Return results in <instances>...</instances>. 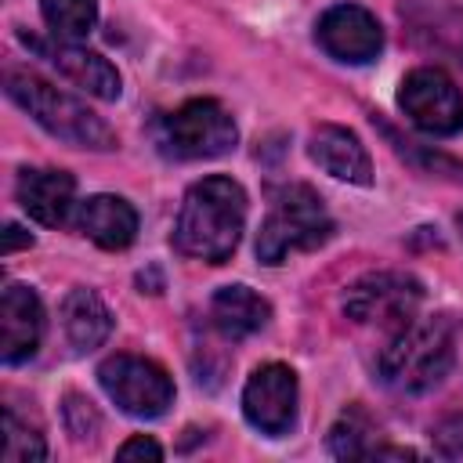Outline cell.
I'll list each match as a JSON object with an SVG mask.
<instances>
[{
	"label": "cell",
	"mask_w": 463,
	"mask_h": 463,
	"mask_svg": "<svg viewBox=\"0 0 463 463\" xmlns=\"http://www.w3.org/2000/svg\"><path fill=\"white\" fill-rule=\"evenodd\" d=\"M246 224V192L232 177H203L184 192L177 224H174V250L206 264H224Z\"/></svg>",
	"instance_id": "obj_1"
},
{
	"label": "cell",
	"mask_w": 463,
	"mask_h": 463,
	"mask_svg": "<svg viewBox=\"0 0 463 463\" xmlns=\"http://www.w3.org/2000/svg\"><path fill=\"white\" fill-rule=\"evenodd\" d=\"M456 362V336L449 318H409L391 333L380 351V380L402 394H423L438 387Z\"/></svg>",
	"instance_id": "obj_2"
},
{
	"label": "cell",
	"mask_w": 463,
	"mask_h": 463,
	"mask_svg": "<svg viewBox=\"0 0 463 463\" xmlns=\"http://www.w3.org/2000/svg\"><path fill=\"white\" fill-rule=\"evenodd\" d=\"M4 90L7 98L25 109L51 137L65 141V145H76V148H94V152H105V148H116V134L112 127L90 112L80 98L58 90L54 83L33 76V72H18V69H7L4 72Z\"/></svg>",
	"instance_id": "obj_3"
},
{
	"label": "cell",
	"mask_w": 463,
	"mask_h": 463,
	"mask_svg": "<svg viewBox=\"0 0 463 463\" xmlns=\"http://www.w3.org/2000/svg\"><path fill=\"white\" fill-rule=\"evenodd\" d=\"M333 235V217L322 195L307 184H282L271 192V210L257 235L260 264H282L297 250H318Z\"/></svg>",
	"instance_id": "obj_4"
},
{
	"label": "cell",
	"mask_w": 463,
	"mask_h": 463,
	"mask_svg": "<svg viewBox=\"0 0 463 463\" xmlns=\"http://www.w3.org/2000/svg\"><path fill=\"white\" fill-rule=\"evenodd\" d=\"M98 383L127 416L137 420H156L174 405V380L159 362L141 354H109L98 365Z\"/></svg>",
	"instance_id": "obj_5"
},
{
	"label": "cell",
	"mask_w": 463,
	"mask_h": 463,
	"mask_svg": "<svg viewBox=\"0 0 463 463\" xmlns=\"http://www.w3.org/2000/svg\"><path fill=\"white\" fill-rule=\"evenodd\" d=\"M423 300V282L409 271H369L354 279L344 293L347 318L362 326H387L391 333L402 329L409 318H416V307Z\"/></svg>",
	"instance_id": "obj_6"
},
{
	"label": "cell",
	"mask_w": 463,
	"mask_h": 463,
	"mask_svg": "<svg viewBox=\"0 0 463 463\" xmlns=\"http://www.w3.org/2000/svg\"><path fill=\"white\" fill-rule=\"evenodd\" d=\"M239 137L232 112L213 98H192L174 109L163 123V145L177 159H213L224 156Z\"/></svg>",
	"instance_id": "obj_7"
},
{
	"label": "cell",
	"mask_w": 463,
	"mask_h": 463,
	"mask_svg": "<svg viewBox=\"0 0 463 463\" xmlns=\"http://www.w3.org/2000/svg\"><path fill=\"white\" fill-rule=\"evenodd\" d=\"M398 105L412 127L434 137H452L463 130V90L449 72L434 65H420L402 80Z\"/></svg>",
	"instance_id": "obj_8"
},
{
	"label": "cell",
	"mask_w": 463,
	"mask_h": 463,
	"mask_svg": "<svg viewBox=\"0 0 463 463\" xmlns=\"http://www.w3.org/2000/svg\"><path fill=\"white\" fill-rule=\"evenodd\" d=\"M242 412L260 434H286L297 420V373L282 362H264L242 387Z\"/></svg>",
	"instance_id": "obj_9"
},
{
	"label": "cell",
	"mask_w": 463,
	"mask_h": 463,
	"mask_svg": "<svg viewBox=\"0 0 463 463\" xmlns=\"http://www.w3.org/2000/svg\"><path fill=\"white\" fill-rule=\"evenodd\" d=\"M318 47L347 65H365L383 51V25L358 4H333L315 25Z\"/></svg>",
	"instance_id": "obj_10"
},
{
	"label": "cell",
	"mask_w": 463,
	"mask_h": 463,
	"mask_svg": "<svg viewBox=\"0 0 463 463\" xmlns=\"http://www.w3.org/2000/svg\"><path fill=\"white\" fill-rule=\"evenodd\" d=\"M33 51H40L65 80H72L76 87H83L87 94L101 98V101H116L119 98V72L109 58H101L98 51H87L72 40H36V36H22Z\"/></svg>",
	"instance_id": "obj_11"
},
{
	"label": "cell",
	"mask_w": 463,
	"mask_h": 463,
	"mask_svg": "<svg viewBox=\"0 0 463 463\" xmlns=\"http://www.w3.org/2000/svg\"><path fill=\"white\" fill-rule=\"evenodd\" d=\"M43 336V304L40 297L22 286L7 282L0 297V358L7 365L29 362Z\"/></svg>",
	"instance_id": "obj_12"
},
{
	"label": "cell",
	"mask_w": 463,
	"mask_h": 463,
	"mask_svg": "<svg viewBox=\"0 0 463 463\" xmlns=\"http://www.w3.org/2000/svg\"><path fill=\"white\" fill-rule=\"evenodd\" d=\"M307 156L336 181L347 184H369L373 181V159L354 130L336 123H318L307 137Z\"/></svg>",
	"instance_id": "obj_13"
},
{
	"label": "cell",
	"mask_w": 463,
	"mask_h": 463,
	"mask_svg": "<svg viewBox=\"0 0 463 463\" xmlns=\"http://www.w3.org/2000/svg\"><path fill=\"white\" fill-rule=\"evenodd\" d=\"M76 228L101 250H127L137 235V210L123 195H90L76 206Z\"/></svg>",
	"instance_id": "obj_14"
},
{
	"label": "cell",
	"mask_w": 463,
	"mask_h": 463,
	"mask_svg": "<svg viewBox=\"0 0 463 463\" xmlns=\"http://www.w3.org/2000/svg\"><path fill=\"white\" fill-rule=\"evenodd\" d=\"M72 192H76V181L65 170H22L18 184H14L22 210L47 228H58L69 217Z\"/></svg>",
	"instance_id": "obj_15"
},
{
	"label": "cell",
	"mask_w": 463,
	"mask_h": 463,
	"mask_svg": "<svg viewBox=\"0 0 463 463\" xmlns=\"http://www.w3.org/2000/svg\"><path fill=\"white\" fill-rule=\"evenodd\" d=\"M271 318V304L250 286H221L210 300V322L224 340H246Z\"/></svg>",
	"instance_id": "obj_16"
},
{
	"label": "cell",
	"mask_w": 463,
	"mask_h": 463,
	"mask_svg": "<svg viewBox=\"0 0 463 463\" xmlns=\"http://www.w3.org/2000/svg\"><path fill=\"white\" fill-rule=\"evenodd\" d=\"M61 326L76 351H94L112 333V311L105 307V300L94 289L80 286L61 300Z\"/></svg>",
	"instance_id": "obj_17"
},
{
	"label": "cell",
	"mask_w": 463,
	"mask_h": 463,
	"mask_svg": "<svg viewBox=\"0 0 463 463\" xmlns=\"http://www.w3.org/2000/svg\"><path fill=\"white\" fill-rule=\"evenodd\" d=\"M376 420L362 405H347L329 427V452L336 459H373L380 449Z\"/></svg>",
	"instance_id": "obj_18"
},
{
	"label": "cell",
	"mask_w": 463,
	"mask_h": 463,
	"mask_svg": "<svg viewBox=\"0 0 463 463\" xmlns=\"http://www.w3.org/2000/svg\"><path fill=\"white\" fill-rule=\"evenodd\" d=\"M40 11H43V22L51 25V33L61 40H80L98 22L94 0H40Z\"/></svg>",
	"instance_id": "obj_19"
},
{
	"label": "cell",
	"mask_w": 463,
	"mask_h": 463,
	"mask_svg": "<svg viewBox=\"0 0 463 463\" xmlns=\"http://www.w3.org/2000/svg\"><path fill=\"white\" fill-rule=\"evenodd\" d=\"M0 456L7 463H36V459L47 456V445H43L40 430L22 423L11 405H4V449H0Z\"/></svg>",
	"instance_id": "obj_20"
},
{
	"label": "cell",
	"mask_w": 463,
	"mask_h": 463,
	"mask_svg": "<svg viewBox=\"0 0 463 463\" xmlns=\"http://www.w3.org/2000/svg\"><path fill=\"white\" fill-rule=\"evenodd\" d=\"M65 427H69V434H72L76 441H94L101 420H98V412H94V405H90L87 398L69 394V398H65Z\"/></svg>",
	"instance_id": "obj_21"
},
{
	"label": "cell",
	"mask_w": 463,
	"mask_h": 463,
	"mask_svg": "<svg viewBox=\"0 0 463 463\" xmlns=\"http://www.w3.org/2000/svg\"><path fill=\"white\" fill-rule=\"evenodd\" d=\"M430 438H434V449L441 456H449V459L463 456V412H452V416L438 420L434 430H430Z\"/></svg>",
	"instance_id": "obj_22"
},
{
	"label": "cell",
	"mask_w": 463,
	"mask_h": 463,
	"mask_svg": "<svg viewBox=\"0 0 463 463\" xmlns=\"http://www.w3.org/2000/svg\"><path fill=\"white\" fill-rule=\"evenodd\" d=\"M116 456L119 459H163V449H159V441H152L145 434H134L130 441H123L116 449Z\"/></svg>",
	"instance_id": "obj_23"
},
{
	"label": "cell",
	"mask_w": 463,
	"mask_h": 463,
	"mask_svg": "<svg viewBox=\"0 0 463 463\" xmlns=\"http://www.w3.org/2000/svg\"><path fill=\"white\" fill-rule=\"evenodd\" d=\"M18 246H33V235L22 232L18 224H7V228H4V253H14Z\"/></svg>",
	"instance_id": "obj_24"
},
{
	"label": "cell",
	"mask_w": 463,
	"mask_h": 463,
	"mask_svg": "<svg viewBox=\"0 0 463 463\" xmlns=\"http://www.w3.org/2000/svg\"><path fill=\"white\" fill-rule=\"evenodd\" d=\"M456 224H459V232H463V213H456Z\"/></svg>",
	"instance_id": "obj_25"
}]
</instances>
